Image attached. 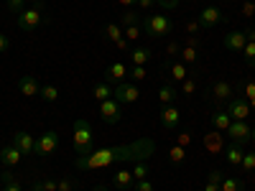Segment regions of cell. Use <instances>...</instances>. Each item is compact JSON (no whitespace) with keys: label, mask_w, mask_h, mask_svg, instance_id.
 <instances>
[{"label":"cell","mask_w":255,"mask_h":191,"mask_svg":"<svg viewBox=\"0 0 255 191\" xmlns=\"http://www.w3.org/2000/svg\"><path fill=\"white\" fill-rule=\"evenodd\" d=\"M245 44H248L245 31H230V33H225V36H222V46H225L227 51L240 54V51L245 49Z\"/></svg>","instance_id":"obj_13"},{"label":"cell","mask_w":255,"mask_h":191,"mask_svg":"<svg viewBox=\"0 0 255 191\" xmlns=\"http://www.w3.org/2000/svg\"><path fill=\"white\" fill-rule=\"evenodd\" d=\"M166 54H168V56H179V54H181V46L176 44V41H171V44L166 46Z\"/></svg>","instance_id":"obj_46"},{"label":"cell","mask_w":255,"mask_h":191,"mask_svg":"<svg viewBox=\"0 0 255 191\" xmlns=\"http://www.w3.org/2000/svg\"><path fill=\"white\" fill-rule=\"evenodd\" d=\"M128 77H130L133 82H143V79H148V69L145 67H130L128 69Z\"/></svg>","instance_id":"obj_38"},{"label":"cell","mask_w":255,"mask_h":191,"mask_svg":"<svg viewBox=\"0 0 255 191\" xmlns=\"http://www.w3.org/2000/svg\"><path fill=\"white\" fill-rule=\"evenodd\" d=\"M3 191H23V184L18 181V176H13L10 171H3Z\"/></svg>","instance_id":"obj_27"},{"label":"cell","mask_w":255,"mask_h":191,"mask_svg":"<svg viewBox=\"0 0 255 191\" xmlns=\"http://www.w3.org/2000/svg\"><path fill=\"white\" fill-rule=\"evenodd\" d=\"M10 143L18 148L23 156H33V148H36V138L31 135V133H23V130H18V133H13V138H10Z\"/></svg>","instance_id":"obj_14"},{"label":"cell","mask_w":255,"mask_h":191,"mask_svg":"<svg viewBox=\"0 0 255 191\" xmlns=\"http://www.w3.org/2000/svg\"><path fill=\"white\" fill-rule=\"evenodd\" d=\"M227 115L232 120H248L250 117V102L245 97H232L227 102Z\"/></svg>","instance_id":"obj_12"},{"label":"cell","mask_w":255,"mask_h":191,"mask_svg":"<svg viewBox=\"0 0 255 191\" xmlns=\"http://www.w3.org/2000/svg\"><path fill=\"white\" fill-rule=\"evenodd\" d=\"M113 184L118 186V191H128L133 184H135V179H133V171H115V176H113Z\"/></svg>","instance_id":"obj_23"},{"label":"cell","mask_w":255,"mask_h":191,"mask_svg":"<svg viewBox=\"0 0 255 191\" xmlns=\"http://www.w3.org/2000/svg\"><path fill=\"white\" fill-rule=\"evenodd\" d=\"M240 54H243V59H245L248 67H255V41H248L245 49H243Z\"/></svg>","instance_id":"obj_34"},{"label":"cell","mask_w":255,"mask_h":191,"mask_svg":"<svg viewBox=\"0 0 255 191\" xmlns=\"http://www.w3.org/2000/svg\"><path fill=\"white\" fill-rule=\"evenodd\" d=\"M128 191H130V189H128Z\"/></svg>","instance_id":"obj_56"},{"label":"cell","mask_w":255,"mask_h":191,"mask_svg":"<svg viewBox=\"0 0 255 191\" xmlns=\"http://www.w3.org/2000/svg\"><path fill=\"white\" fill-rule=\"evenodd\" d=\"M113 97H115L120 104H135V102L140 99V90L135 87V84L123 82V84H118V87L113 90Z\"/></svg>","instance_id":"obj_8"},{"label":"cell","mask_w":255,"mask_h":191,"mask_svg":"<svg viewBox=\"0 0 255 191\" xmlns=\"http://www.w3.org/2000/svg\"><path fill=\"white\" fill-rule=\"evenodd\" d=\"M199 23H202V28H215V26H220V23H225L227 20V15L217 8V5H207L202 13H199Z\"/></svg>","instance_id":"obj_9"},{"label":"cell","mask_w":255,"mask_h":191,"mask_svg":"<svg viewBox=\"0 0 255 191\" xmlns=\"http://www.w3.org/2000/svg\"><path fill=\"white\" fill-rule=\"evenodd\" d=\"M105 36H108V41L118 44V41L123 38V28H120V26H115V23H108V26H105Z\"/></svg>","instance_id":"obj_33"},{"label":"cell","mask_w":255,"mask_h":191,"mask_svg":"<svg viewBox=\"0 0 255 191\" xmlns=\"http://www.w3.org/2000/svg\"><path fill=\"white\" fill-rule=\"evenodd\" d=\"M202 31V23H199V20H189V23H186V33L189 36H197Z\"/></svg>","instance_id":"obj_44"},{"label":"cell","mask_w":255,"mask_h":191,"mask_svg":"<svg viewBox=\"0 0 255 191\" xmlns=\"http://www.w3.org/2000/svg\"><path fill=\"white\" fill-rule=\"evenodd\" d=\"M92 97H95L97 102H105V99H110V97H113V87H110V84L102 79V82H97L95 87H92Z\"/></svg>","instance_id":"obj_24"},{"label":"cell","mask_w":255,"mask_h":191,"mask_svg":"<svg viewBox=\"0 0 255 191\" xmlns=\"http://www.w3.org/2000/svg\"><path fill=\"white\" fill-rule=\"evenodd\" d=\"M240 171L243 174H255V151H245L243 163H240Z\"/></svg>","instance_id":"obj_30"},{"label":"cell","mask_w":255,"mask_h":191,"mask_svg":"<svg viewBox=\"0 0 255 191\" xmlns=\"http://www.w3.org/2000/svg\"><path fill=\"white\" fill-rule=\"evenodd\" d=\"M92 191H108V186H105V184H97V186H95Z\"/></svg>","instance_id":"obj_53"},{"label":"cell","mask_w":255,"mask_h":191,"mask_svg":"<svg viewBox=\"0 0 255 191\" xmlns=\"http://www.w3.org/2000/svg\"><path fill=\"white\" fill-rule=\"evenodd\" d=\"M204 148H207V151H209L212 156L225 153V138H222V133H220V130L207 133V135H204Z\"/></svg>","instance_id":"obj_17"},{"label":"cell","mask_w":255,"mask_h":191,"mask_svg":"<svg viewBox=\"0 0 255 191\" xmlns=\"http://www.w3.org/2000/svg\"><path fill=\"white\" fill-rule=\"evenodd\" d=\"M181 92L189 95V97L194 95V92H197V79H194V77H186V79L181 82Z\"/></svg>","instance_id":"obj_39"},{"label":"cell","mask_w":255,"mask_h":191,"mask_svg":"<svg viewBox=\"0 0 255 191\" xmlns=\"http://www.w3.org/2000/svg\"><path fill=\"white\" fill-rule=\"evenodd\" d=\"M250 41H255V28H253V33H250Z\"/></svg>","instance_id":"obj_55"},{"label":"cell","mask_w":255,"mask_h":191,"mask_svg":"<svg viewBox=\"0 0 255 191\" xmlns=\"http://www.w3.org/2000/svg\"><path fill=\"white\" fill-rule=\"evenodd\" d=\"M100 115H102V120L108 125H118L120 117H123V104L115 97L105 99V102H100Z\"/></svg>","instance_id":"obj_7"},{"label":"cell","mask_w":255,"mask_h":191,"mask_svg":"<svg viewBox=\"0 0 255 191\" xmlns=\"http://www.w3.org/2000/svg\"><path fill=\"white\" fill-rule=\"evenodd\" d=\"M158 122H161L163 130H176L179 122H181V110L176 107V104L161 107V112H158Z\"/></svg>","instance_id":"obj_10"},{"label":"cell","mask_w":255,"mask_h":191,"mask_svg":"<svg viewBox=\"0 0 255 191\" xmlns=\"http://www.w3.org/2000/svg\"><path fill=\"white\" fill-rule=\"evenodd\" d=\"M72 145L77 151V158H84L95 151V133L92 125L87 122V117H77L72 125Z\"/></svg>","instance_id":"obj_2"},{"label":"cell","mask_w":255,"mask_h":191,"mask_svg":"<svg viewBox=\"0 0 255 191\" xmlns=\"http://www.w3.org/2000/svg\"><path fill=\"white\" fill-rule=\"evenodd\" d=\"M222 171H212L207 176V184H204V191H222Z\"/></svg>","instance_id":"obj_28"},{"label":"cell","mask_w":255,"mask_h":191,"mask_svg":"<svg viewBox=\"0 0 255 191\" xmlns=\"http://www.w3.org/2000/svg\"><path fill=\"white\" fill-rule=\"evenodd\" d=\"M41 99H46V102H56L59 99V90L54 87V84H41Z\"/></svg>","instance_id":"obj_32"},{"label":"cell","mask_w":255,"mask_h":191,"mask_svg":"<svg viewBox=\"0 0 255 191\" xmlns=\"http://www.w3.org/2000/svg\"><path fill=\"white\" fill-rule=\"evenodd\" d=\"M133 191H153V184L148 181V179H140V181L133 184Z\"/></svg>","instance_id":"obj_42"},{"label":"cell","mask_w":255,"mask_h":191,"mask_svg":"<svg viewBox=\"0 0 255 191\" xmlns=\"http://www.w3.org/2000/svg\"><path fill=\"white\" fill-rule=\"evenodd\" d=\"M151 61V49L148 46H138L130 51V67H148Z\"/></svg>","instance_id":"obj_21"},{"label":"cell","mask_w":255,"mask_h":191,"mask_svg":"<svg viewBox=\"0 0 255 191\" xmlns=\"http://www.w3.org/2000/svg\"><path fill=\"white\" fill-rule=\"evenodd\" d=\"M143 36V26H128V28H123V38H128V41H138Z\"/></svg>","instance_id":"obj_37"},{"label":"cell","mask_w":255,"mask_h":191,"mask_svg":"<svg viewBox=\"0 0 255 191\" xmlns=\"http://www.w3.org/2000/svg\"><path fill=\"white\" fill-rule=\"evenodd\" d=\"M250 140H253V143H255V127H253V135H250Z\"/></svg>","instance_id":"obj_54"},{"label":"cell","mask_w":255,"mask_h":191,"mask_svg":"<svg viewBox=\"0 0 255 191\" xmlns=\"http://www.w3.org/2000/svg\"><path fill=\"white\" fill-rule=\"evenodd\" d=\"M133 179H135V181L148 179V161H135V166H133Z\"/></svg>","instance_id":"obj_36"},{"label":"cell","mask_w":255,"mask_h":191,"mask_svg":"<svg viewBox=\"0 0 255 191\" xmlns=\"http://www.w3.org/2000/svg\"><path fill=\"white\" fill-rule=\"evenodd\" d=\"M176 99H179V92L171 87V84H161L158 87V102H161V107H168V104H176Z\"/></svg>","instance_id":"obj_20"},{"label":"cell","mask_w":255,"mask_h":191,"mask_svg":"<svg viewBox=\"0 0 255 191\" xmlns=\"http://www.w3.org/2000/svg\"><path fill=\"white\" fill-rule=\"evenodd\" d=\"M44 23V8H23L18 13V28L20 31H36Z\"/></svg>","instance_id":"obj_4"},{"label":"cell","mask_w":255,"mask_h":191,"mask_svg":"<svg viewBox=\"0 0 255 191\" xmlns=\"http://www.w3.org/2000/svg\"><path fill=\"white\" fill-rule=\"evenodd\" d=\"M174 31V23L166 13H153V15H145L143 18V33L151 36V38H163Z\"/></svg>","instance_id":"obj_3"},{"label":"cell","mask_w":255,"mask_h":191,"mask_svg":"<svg viewBox=\"0 0 255 191\" xmlns=\"http://www.w3.org/2000/svg\"><path fill=\"white\" fill-rule=\"evenodd\" d=\"M153 5H156V0H138V8H143V10L153 8Z\"/></svg>","instance_id":"obj_50"},{"label":"cell","mask_w":255,"mask_h":191,"mask_svg":"<svg viewBox=\"0 0 255 191\" xmlns=\"http://www.w3.org/2000/svg\"><path fill=\"white\" fill-rule=\"evenodd\" d=\"M168 158H171V163L181 166V163H184V158H186V148H181V145H174L171 151H168Z\"/></svg>","instance_id":"obj_35"},{"label":"cell","mask_w":255,"mask_h":191,"mask_svg":"<svg viewBox=\"0 0 255 191\" xmlns=\"http://www.w3.org/2000/svg\"><path fill=\"white\" fill-rule=\"evenodd\" d=\"M20 158H23V153H20L13 143H5L3 148H0V163H3L5 168L18 166V163H20Z\"/></svg>","instance_id":"obj_15"},{"label":"cell","mask_w":255,"mask_h":191,"mask_svg":"<svg viewBox=\"0 0 255 191\" xmlns=\"http://www.w3.org/2000/svg\"><path fill=\"white\" fill-rule=\"evenodd\" d=\"M18 90H20V95H23V97H36V95L41 92V84H38L36 77L26 74V77L18 79Z\"/></svg>","instance_id":"obj_18"},{"label":"cell","mask_w":255,"mask_h":191,"mask_svg":"<svg viewBox=\"0 0 255 191\" xmlns=\"http://www.w3.org/2000/svg\"><path fill=\"white\" fill-rule=\"evenodd\" d=\"M240 10H243V15H245V18H253V13H255V3H243V8H240Z\"/></svg>","instance_id":"obj_48"},{"label":"cell","mask_w":255,"mask_h":191,"mask_svg":"<svg viewBox=\"0 0 255 191\" xmlns=\"http://www.w3.org/2000/svg\"><path fill=\"white\" fill-rule=\"evenodd\" d=\"M128 77V67L123 61H113L108 69H105V82L108 84H123V79Z\"/></svg>","instance_id":"obj_16"},{"label":"cell","mask_w":255,"mask_h":191,"mask_svg":"<svg viewBox=\"0 0 255 191\" xmlns=\"http://www.w3.org/2000/svg\"><path fill=\"white\" fill-rule=\"evenodd\" d=\"M56 148H59V133H56V130H46L44 135H38V138H36V148H33V156L44 158V156L54 153Z\"/></svg>","instance_id":"obj_5"},{"label":"cell","mask_w":255,"mask_h":191,"mask_svg":"<svg viewBox=\"0 0 255 191\" xmlns=\"http://www.w3.org/2000/svg\"><path fill=\"white\" fill-rule=\"evenodd\" d=\"M74 189V181L72 179H61V181H56V191H72Z\"/></svg>","instance_id":"obj_45"},{"label":"cell","mask_w":255,"mask_h":191,"mask_svg":"<svg viewBox=\"0 0 255 191\" xmlns=\"http://www.w3.org/2000/svg\"><path fill=\"white\" fill-rule=\"evenodd\" d=\"M230 122H232V117L227 115V110H217L215 115L209 117V125L215 127V130H220V133H227V127H230Z\"/></svg>","instance_id":"obj_22"},{"label":"cell","mask_w":255,"mask_h":191,"mask_svg":"<svg viewBox=\"0 0 255 191\" xmlns=\"http://www.w3.org/2000/svg\"><path fill=\"white\" fill-rule=\"evenodd\" d=\"M118 3H120V5L125 8V10H130L133 5H138V0H118Z\"/></svg>","instance_id":"obj_51"},{"label":"cell","mask_w":255,"mask_h":191,"mask_svg":"<svg viewBox=\"0 0 255 191\" xmlns=\"http://www.w3.org/2000/svg\"><path fill=\"white\" fill-rule=\"evenodd\" d=\"M26 3H33L36 8H44V5H46V0H26Z\"/></svg>","instance_id":"obj_52"},{"label":"cell","mask_w":255,"mask_h":191,"mask_svg":"<svg viewBox=\"0 0 255 191\" xmlns=\"http://www.w3.org/2000/svg\"><path fill=\"white\" fill-rule=\"evenodd\" d=\"M181 0H156V5H161L163 10H176Z\"/></svg>","instance_id":"obj_41"},{"label":"cell","mask_w":255,"mask_h":191,"mask_svg":"<svg viewBox=\"0 0 255 191\" xmlns=\"http://www.w3.org/2000/svg\"><path fill=\"white\" fill-rule=\"evenodd\" d=\"M232 97V84L227 82V79H215V84H212V99H215V104H227Z\"/></svg>","instance_id":"obj_11"},{"label":"cell","mask_w":255,"mask_h":191,"mask_svg":"<svg viewBox=\"0 0 255 191\" xmlns=\"http://www.w3.org/2000/svg\"><path fill=\"white\" fill-rule=\"evenodd\" d=\"M222 191H245V181L240 176H222Z\"/></svg>","instance_id":"obj_26"},{"label":"cell","mask_w":255,"mask_h":191,"mask_svg":"<svg viewBox=\"0 0 255 191\" xmlns=\"http://www.w3.org/2000/svg\"><path fill=\"white\" fill-rule=\"evenodd\" d=\"M128 26H140V15L135 10H125L123 18H120V28H128Z\"/></svg>","instance_id":"obj_31"},{"label":"cell","mask_w":255,"mask_h":191,"mask_svg":"<svg viewBox=\"0 0 255 191\" xmlns=\"http://www.w3.org/2000/svg\"><path fill=\"white\" fill-rule=\"evenodd\" d=\"M33 191H56V181H54V179L36 181V184H33Z\"/></svg>","instance_id":"obj_40"},{"label":"cell","mask_w":255,"mask_h":191,"mask_svg":"<svg viewBox=\"0 0 255 191\" xmlns=\"http://www.w3.org/2000/svg\"><path fill=\"white\" fill-rule=\"evenodd\" d=\"M168 77H171V82H184L189 77V67H186L184 61H176V64L168 67Z\"/></svg>","instance_id":"obj_25"},{"label":"cell","mask_w":255,"mask_h":191,"mask_svg":"<svg viewBox=\"0 0 255 191\" xmlns=\"http://www.w3.org/2000/svg\"><path fill=\"white\" fill-rule=\"evenodd\" d=\"M227 135H230V143H250V135H253V127L245 122V120H232L230 127H227Z\"/></svg>","instance_id":"obj_6"},{"label":"cell","mask_w":255,"mask_h":191,"mask_svg":"<svg viewBox=\"0 0 255 191\" xmlns=\"http://www.w3.org/2000/svg\"><path fill=\"white\" fill-rule=\"evenodd\" d=\"M23 3H26V0H8V8L13 13H20V10H23Z\"/></svg>","instance_id":"obj_47"},{"label":"cell","mask_w":255,"mask_h":191,"mask_svg":"<svg viewBox=\"0 0 255 191\" xmlns=\"http://www.w3.org/2000/svg\"><path fill=\"white\" fill-rule=\"evenodd\" d=\"M181 61L186 64V67H191V64H197V59H199V49H194V46H181Z\"/></svg>","instance_id":"obj_29"},{"label":"cell","mask_w":255,"mask_h":191,"mask_svg":"<svg viewBox=\"0 0 255 191\" xmlns=\"http://www.w3.org/2000/svg\"><path fill=\"white\" fill-rule=\"evenodd\" d=\"M8 49H10V41H8V36L0 33V54H5Z\"/></svg>","instance_id":"obj_49"},{"label":"cell","mask_w":255,"mask_h":191,"mask_svg":"<svg viewBox=\"0 0 255 191\" xmlns=\"http://www.w3.org/2000/svg\"><path fill=\"white\" fill-rule=\"evenodd\" d=\"M176 145H181V148H186V145H191V133H189V130H184V133H179V135H176Z\"/></svg>","instance_id":"obj_43"},{"label":"cell","mask_w":255,"mask_h":191,"mask_svg":"<svg viewBox=\"0 0 255 191\" xmlns=\"http://www.w3.org/2000/svg\"><path fill=\"white\" fill-rule=\"evenodd\" d=\"M225 161L230 163V166H238L240 168V163H243V156H245V145H240V143H230L227 148H225Z\"/></svg>","instance_id":"obj_19"},{"label":"cell","mask_w":255,"mask_h":191,"mask_svg":"<svg viewBox=\"0 0 255 191\" xmlns=\"http://www.w3.org/2000/svg\"><path fill=\"white\" fill-rule=\"evenodd\" d=\"M156 153V140L153 138H138L128 145H115V148H102V151H92L90 156L77 158L74 166L79 171H100L108 168L113 163H123V161H148Z\"/></svg>","instance_id":"obj_1"}]
</instances>
